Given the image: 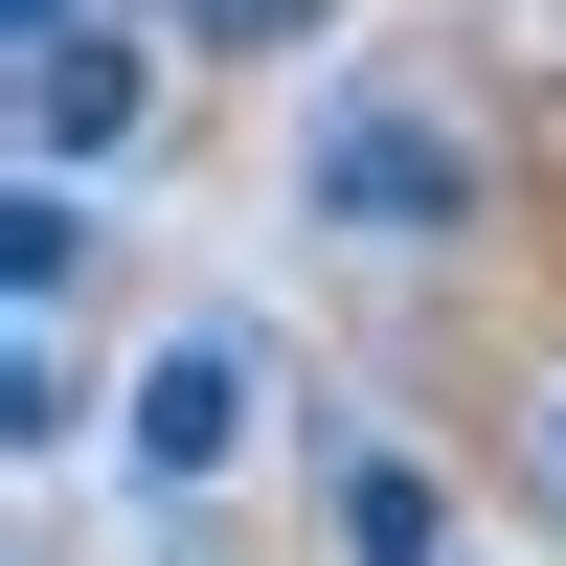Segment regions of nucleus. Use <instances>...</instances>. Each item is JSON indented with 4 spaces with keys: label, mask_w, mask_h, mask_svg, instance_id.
<instances>
[{
    "label": "nucleus",
    "mask_w": 566,
    "mask_h": 566,
    "mask_svg": "<svg viewBox=\"0 0 566 566\" xmlns=\"http://www.w3.org/2000/svg\"><path fill=\"white\" fill-rule=\"evenodd\" d=\"M91 431V363L69 340H23V363H0V453H23V476H45V453H69Z\"/></svg>",
    "instance_id": "6"
},
{
    "label": "nucleus",
    "mask_w": 566,
    "mask_h": 566,
    "mask_svg": "<svg viewBox=\"0 0 566 566\" xmlns=\"http://www.w3.org/2000/svg\"><path fill=\"white\" fill-rule=\"evenodd\" d=\"M250 431H272V317H181V340L114 386V453H136L159 522H205V499L250 476Z\"/></svg>",
    "instance_id": "2"
},
{
    "label": "nucleus",
    "mask_w": 566,
    "mask_h": 566,
    "mask_svg": "<svg viewBox=\"0 0 566 566\" xmlns=\"http://www.w3.org/2000/svg\"><path fill=\"white\" fill-rule=\"evenodd\" d=\"M317 544L340 566H453V453H408L386 408H340L317 431Z\"/></svg>",
    "instance_id": "3"
},
{
    "label": "nucleus",
    "mask_w": 566,
    "mask_h": 566,
    "mask_svg": "<svg viewBox=\"0 0 566 566\" xmlns=\"http://www.w3.org/2000/svg\"><path fill=\"white\" fill-rule=\"evenodd\" d=\"M159 114V69H136V23H91V45H45L23 69V181H91L114 136Z\"/></svg>",
    "instance_id": "4"
},
{
    "label": "nucleus",
    "mask_w": 566,
    "mask_h": 566,
    "mask_svg": "<svg viewBox=\"0 0 566 566\" xmlns=\"http://www.w3.org/2000/svg\"><path fill=\"white\" fill-rule=\"evenodd\" d=\"M136 23H181V45H227V69H250V45H317L340 0H136Z\"/></svg>",
    "instance_id": "7"
},
{
    "label": "nucleus",
    "mask_w": 566,
    "mask_h": 566,
    "mask_svg": "<svg viewBox=\"0 0 566 566\" xmlns=\"http://www.w3.org/2000/svg\"><path fill=\"white\" fill-rule=\"evenodd\" d=\"M181 566H205V544H181Z\"/></svg>",
    "instance_id": "9"
},
{
    "label": "nucleus",
    "mask_w": 566,
    "mask_h": 566,
    "mask_svg": "<svg viewBox=\"0 0 566 566\" xmlns=\"http://www.w3.org/2000/svg\"><path fill=\"white\" fill-rule=\"evenodd\" d=\"M0 295H23V340L91 295V181H23V205H0Z\"/></svg>",
    "instance_id": "5"
},
{
    "label": "nucleus",
    "mask_w": 566,
    "mask_h": 566,
    "mask_svg": "<svg viewBox=\"0 0 566 566\" xmlns=\"http://www.w3.org/2000/svg\"><path fill=\"white\" fill-rule=\"evenodd\" d=\"M295 205H317V250H476L499 227V136L431 69H340L317 136H295Z\"/></svg>",
    "instance_id": "1"
},
{
    "label": "nucleus",
    "mask_w": 566,
    "mask_h": 566,
    "mask_svg": "<svg viewBox=\"0 0 566 566\" xmlns=\"http://www.w3.org/2000/svg\"><path fill=\"white\" fill-rule=\"evenodd\" d=\"M544 499H566V386H544Z\"/></svg>",
    "instance_id": "8"
}]
</instances>
